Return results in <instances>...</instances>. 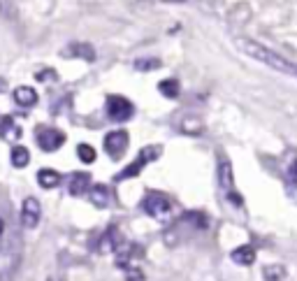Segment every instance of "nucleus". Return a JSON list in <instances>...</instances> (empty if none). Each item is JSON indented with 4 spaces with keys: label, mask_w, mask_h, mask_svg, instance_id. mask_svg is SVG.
<instances>
[{
    "label": "nucleus",
    "mask_w": 297,
    "mask_h": 281,
    "mask_svg": "<svg viewBox=\"0 0 297 281\" xmlns=\"http://www.w3.org/2000/svg\"><path fill=\"white\" fill-rule=\"evenodd\" d=\"M262 276H265V281H283L285 279V267L283 265H267L265 269H262Z\"/></svg>",
    "instance_id": "nucleus-18"
},
{
    "label": "nucleus",
    "mask_w": 297,
    "mask_h": 281,
    "mask_svg": "<svg viewBox=\"0 0 297 281\" xmlns=\"http://www.w3.org/2000/svg\"><path fill=\"white\" fill-rule=\"evenodd\" d=\"M158 91H160L165 98H172V100H174V98H179V91H181V86H179V82H176V79H165V82H160V84H158Z\"/></svg>",
    "instance_id": "nucleus-16"
},
{
    "label": "nucleus",
    "mask_w": 297,
    "mask_h": 281,
    "mask_svg": "<svg viewBox=\"0 0 297 281\" xmlns=\"http://www.w3.org/2000/svg\"><path fill=\"white\" fill-rule=\"evenodd\" d=\"M232 260H235L237 265H253L255 263V249L249 244L239 246V249L232 251Z\"/></svg>",
    "instance_id": "nucleus-15"
},
{
    "label": "nucleus",
    "mask_w": 297,
    "mask_h": 281,
    "mask_svg": "<svg viewBox=\"0 0 297 281\" xmlns=\"http://www.w3.org/2000/svg\"><path fill=\"white\" fill-rule=\"evenodd\" d=\"M63 56L67 58H84V60H95V49L86 42H72L63 49Z\"/></svg>",
    "instance_id": "nucleus-11"
},
{
    "label": "nucleus",
    "mask_w": 297,
    "mask_h": 281,
    "mask_svg": "<svg viewBox=\"0 0 297 281\" xmlns=\"http://www.w3.org/2000/svg\"><path fill=\"white\" fill-rule=\"evenodd\" d=\"M47 281H65V279H63V276H49Z\"/></svg>",
    "instance_id": "nucleus-26"
},
{
    "label": "nucleus",
    "mask_w": 297,
    "mask_h": 281,
    "mask_svg": "<svg viewBox=\"0 0 297 281\" xmlns=\"http://www.w3.org/2000/svg\"><path fill=\"white\" fill-rule=\"evenodd\" d=\"M0 135L5 139H19L21 137V130L14 126L12 119H3V123H0Z\"/></svg>",
    "instance_id": "nucleus-20"
},
{
    "label": "nucleus",
    "mask_w": 297,
    "mask_h": 281,
    "mask_svg": "<svg viewBox=\"0 0 297 281\" xmlns=\"http://www.w3.org/2000/svg\"><path fill=\"white\" fill-rule=\"evenodd\" d=\"M123 237L121 233H119V228H107L103 235H100V239H97V253H112L116 251L119 246H121Z\"/></svg>",
    "instance_id": "nucleus-9"
},
{
    "label": "nucleus",
    "mask_w": 297,
    "mask_h": 281,
    "mask_svg": "<svg viewBox=\"0 0 297 281\" xmlns=\"http://www.w3.org/2000/svg\"><path fill=\"white\" fill-rule=\"evenodd\" d=\"M237 47L242 49L249 58L258 60V63H262V65L272 67V70L281 72V75H288V77H297V63L283 58L281 54L272 51V49L265 47V44L255 42V40H249V37H242V40H237Z\"/></svg>",
    "instance_id": "nucleus-1"
},
{
    "label": "nucleus",
    "mask_w": 297,
    "mask_h": 281,
    "mask_svg": "<svg viewBox=\"0 0 297 281\" xmlns=\"http://www.w3.org/2000/svg\"><path fill=\"white\" fill-rule=\"evenodd\" d=\"M77 156H79V161L81 163H93L95 161V149H93L91 144H79Z\"/></svg>",
    "instance_id": "nucleus-21"
},
{
    "label": "nucleus",
    "mask_w": 297,
    "mask_h": 281,
    "mask_svg": "<svg viewBox=\"0 0 297 281\" xmlns=\"http://www.w3.org/2000/svg\"><path fill=\"white\" fill-rule=\"evenodd\" d=\"M160 67V60L158 58H137L135 60V70H156Z\"/></svg>",
    "instance_id": "nucleus-22"
},
{
    "label": "nucleus",
    "mask_w": 297,
    "mask_h": 281,
    "mask_svg": "<svg viewBox=\"0 0 297 281\" xmlns=\"http://www.w3.org/2000/svg\"><path fill=\"white\" fill-rule=\"evenodd\" d=\"M290 177H292V179L297 181V161H295V163H292V165H290Z\"/></svg>",
    "instance_id": "nucleus-25"
},
{
    "label": "nucleus",
    "mask_w": 297,
    "mask_h": 281,
    "mask_svg": "<svg viewBox=\"0 0 297 281\" xmlns=\"http://www.w3.org/2000/svg\"><path fill=\"white\" fill-rule=\"evenodd\" d=\"M40 214H42L40 202H37L35 197H26L24 207H21V223H24L28 230H33V228L40 223Z\"/></svg>",
    "instance_id": "nucleus-8"
},
{
    "label": "nucleus",
    "mask_w": 297,
    "mask_h": 281,
    "mask_svg": "<svg viewBox=\"0 0 297 281\" xmlns=\"http://www.w3.org/2000/svg\"><path fill=\"white\" fill-rule=\"evenodd\" d=\"M14 102L19 107H33L37 102V91L31 86H17L14 89Z\"/></svg>",
    "instance_id": "nucleus-13"
},
{
    "label": "nucleus",
    "mask_w": 297,
    "mask_h": 281,
    "mask_svg": "<svg viewBox=\"0 0 297 281\" xmlns=\"http://www.w3.org/2000/svg\"><path fill=\"white\" fill-rule=\"evenodd\" d=\"M126 281H144V272L137 267H128V276Z\"/></svg>",
    "instance_id": "nucleus-23"
},
{
    "label": "nucleus",
    "mask_w": 297,
    "mask_h": 281,
    "mask_svg": "<svg viewBox=\"0 0 297 281\" xmlns=\"http://www.w3.org/2000/svg\"><path fill=\"white\" fill-rule=\"evenodd\" d=\"M3 230H5V221L0 219V235H3Z\"/></svg>",
    "instance_id": "nucleus-27"
},
{
    "label": "nucleus",
    "mask_w": 297,
    "mask_h": 281,
    "mask_svg": "<svg viewBox=\"0 0 297 281\" xmlns=\"http://www.w3.org/2000/svg\"><path fill=\"white\" fill-rule=\"evenodd\" d=\"M128 149V132L126 130H112L107 132L105 137V151L112 156V158H121Z\"/></svg>",
    "instance_id": "nucleus-7"
},
{
    "label": "nucleus",
    "mask_w": 297,
    "mask_h": 281,
    "mask_svg": "<svg viewBox=\"0 0 297 281\" xmlns=\"http://www.w3.org/2000/svg\"><path fill=\"white\" fill-rule=\"evenodd\" d=\"M35 77H37V82H47V79H56V72L54 70H42V72H37Z\"/></svg>",
    "instance_id": "nucleus-24"
},
{
    "label": "nucleus",
    "mask_w": 297,
    "mask_h": 281,
    "mask_svg": "<svg viewBox=\"0 0 297 281\" xmlns=\"http://www.w3.org/2000/svg\"><path fill=\"white\" fill-rule=\"evenodd\" d=\"M37 144H40V149L42 151H56L61 149L63 144H65V132L56 130V128H37Z\"/></svg>",
    "instance_id": "nucleus-5"
},
{
    "label": "nucleus",
    "mask_w": 297,
    "mask_h": 281,
    "mask_svg": "<svg viewBox=\"0 0 297 281\" xmlns=\"http://www.w3.org/2000/svg\"><path fill=\"white\" fill-rule=\"evenodd\" d=\"M88 195H91V202L95 207H107L112 202V191L105 184H93L88 186Z\"/></svg>",
    "instance_id": "nucleus-12"
},
{
    "label": "nucleus",
    "mask_w": 297,
    "mask_h": 281,
    "mask_svg": "<svg viewBox=\"0 0 297 281\" xmlns=\"http://www.w3.org/2000/svg\"><path fill=\"white\" fill-rule=\"evenodd\" d=\"M88 186H91V174L88 172H74L70 174V179H67V191L70 195H84L88 191Z\"/></svg>",
    "instance_id": "nucleus-10"
},
{
    "label": "nucleus",
    "mask_w": 297,
    "mask_h": 281,
    "mask_svg": "<svg viewBox=\"0 0 297 281\" xmlns=\"http://www.w3.org/2000/svg\"><path fill=\"white\" fill-rule=\"evenodd\" d=\"M142 209L149 216L158 219V221H167V219H170V212H172V204H170V200H167V195L151 191V193H146L144 200H142Z\"/></svg>",
    "instance_id": "nucleus-2"
},
{
    "label": "nucleus",
    "mask_w": 297,
    "mask_h": 281,
    "mask_svg": "<svg viewBox=\"0 0 297 281\" xmlns=\"http://www.w3.org/2000/svg\"><path fill=\"white\" fill-rule=\"evenodd\" d=\"M107 114H110V119L112 121H128L130 116L135 114V107H133V102L126 100L123 96H110L107 98Z\"/></svg>",
    "instance_id": "nucleus-4"
},
{
    "label": "nucleus",
    "mask_w": 297,
    "mask_h": 281,
    "mask_svg": "<svg viewBox=\"0 0 297 281\" xmlns=\"http://www.w3.org/2000/svg\"><path fill=\"white\" fill-rule=\"evenodd\" d=\"M63 181V177L56 170H49V168H44V170H40L37 172V184L42 186V188H56V186Z\"/></svg>",
    "instance_id": "nucleus-14"
},
{
    "label": "nucleus",
    "mask_w": 297,
    "mask_h": 281,
    "mask_svg": "<svg viewBox=\"0 0 297 281\" xmlns=\"http://www.w3.org/2000/svg\"><path fill=\"white\" fill-rule=\"evenodd\" d=\"M181 221L188 223V226H195L197 230H207V228H209V221H207V216L200 214V212H188V214L183 216Z\"/></svg>",
    "instance_id": "nucleus-17"
},
{
    "label": "nucleus",
    "mask_w": 297,
    "mask_h": 281,
    "mask_svg": "<svg viewBox=\"0 0 297 281\" xmlns=\"http://www.w3.org/2000/svg\"><path fill=\"white\" fill-rule=\"evenodd\" d=\"M31 163V154L26 147H14L12 149V165L14 168H26Z\"/></svg>",
    "instance_id": "nucleus-19"
},
{
    "label": "nucleus",
    "mask_w": 297,
    "mask_h": 281,
    "mask_svg": "<svg viewBox=\"0 0 297 281\" xmlns=\"http://www.w3.org/2000/svg\"><path fill=\"white\" fill-rule=\"evenodd\" d=\"M158 156H160V147H144V149L140 151V156H137V161L133 163V165H128L123 172H119L116 174V179L121 181V179H128V177H137V174L142 172V168H144L146 163H151V161H156Z\"/></svg>",
    "instance_id": "nucleus-3"
},
{
    "label": "nucleus",
    "mask_w": 297,
    "mask_h": 281,
    "mask_svg": "<svg viewBox=\"0 0 297 281\" xmlns=\"http://www.w3.org/2000/svg\"><path fill=\"white\" fill-rule=\"evenodd\" d=\"M219 184L221 188H223V193L232 200V204H237V207H242V197L235 195V179H232V168L228 161H221L219 163Z\"/></svg>",
    "instance_id": "nucleus-6"
}]
</instances>
